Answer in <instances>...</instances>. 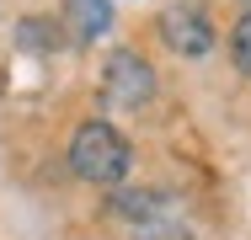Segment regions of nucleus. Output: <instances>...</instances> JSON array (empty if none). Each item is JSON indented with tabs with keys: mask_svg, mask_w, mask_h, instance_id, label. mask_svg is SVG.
Returning a JSON list of instances; mask_svg holds the SVG:
<instances>
[{
	"mask_svg": "<svg viewBox=\"0 0 251 240\" xmlns=\"http://www.w3.org/2000/svg\"><path fill=\"white\" fill-rule=\"evenodd\" d=\"M241 16H251V0H241Z\"/></svg>",
	"mask_w": 251,
	"mask_h": 240,
	"instance_id": "9",
	"label": "nucleus"
},
{
	"mask_svg": "<svg viewBox=\"0 0 251 240\" xmlns=\"http://www.w3.org/2000/svg\"><path fill=\"white\" fill-rule=\"evenodd\" d=\"M230 59H235V70L251 80V16H241V22L230 27Z\"/></svg>",
	"mask_w": 251,
	"mask_h": 240,
	"instance_id": "7",
	"label": "nucleus"
},
{
	"mask_svg": "<svg viewBox=\"0 0 251 240\" xmlns=\"http://www.w3.org/2000/svg\"><path fill=\"white\" fill-rule=\"evenodd\" d=\"M155 32H160V43L171 48V53H182V59H203L214 48V22H208V11H198V5H171L155 22Z\"/></svg>",
	"mask_w": 251,
	"mask_h": 240,
	"instance_id": "3",
	"label": "nucleus"
},
{
	"mask_svg": "<svg viewBox=\"0 0 251 240\" xmlns=\"http://www.w3.org/2000/svg\"><path fill=\"white\" fill-rule=\"evenodd\" d=\"M64 27L75 43H97L112 32V0H64Z\"/></svg>",
	"mask_w": 251,
	"mask_h": 240,
	"instance_id": "5",
	"label": "nucleus"
},
{
	"mask_svg": "<svg viewBox=\"0 0 251 240\" xmlns=\"http://www.w3.org/2000/svg\"><path fill=\"white\" fill-rule=\"evenodd\" d=\"M134 240H193V235H187L182 224L166 219V224H145V230H134Z\"/></svg>",
	"mask_w": 251,
	"mask_h": 240,
	"instance_id": "8",
	"label": "nucleus"
},
{
	"mask_svg": "<svg viewBox=\"0 0 251 240\" xmlns=\"http://www.w3.org/2000/svg\"><path fill=\"white\" fill-rule=\"evenodd\" d=\"M16 43H22V48H32V53H53L64 38L53 32V22H49V16H22V22H16Z\"/></svg>",
	"mask_w": 251,
	"mask_h": 240,
	"instance_id": "6",
	"label": "nucleus"
},
{
	"mask_svg": "<svg viewBox=\"0 0 251 240\" xmlns=\"http://www.w3.org/2000/svg\"><path fill=\"white\" fill-rule=\"evenodd\" d=\"M128 160H134V149L107 118H91V123H80L70 134V171L80 182H91V187H123Z\"/></svg>",
	"mask_w": 251,
	"mask_h": 240,
	"instance_id": "1",
	"label": "nucleus"
},
{
	"mask_svg": "<svg viewBox=\"0 0 251 240\" xmlns=\"http://www.w3.org/2000/svg\"><path fill=\"white\" fill-rule=\"evenodd\" d=\"M101 107L107 112H134V107H145L155 96V70H150V59L145 53H134V48H118L107 64H101Z\"/></svg>",
	"mask_w": 251,
	"mask_h": 240,
	"instance_id": "2",
	"label": "nucleus"
},
{
	"mask_svg": "<svg viewBox=\"0 0 251 240\" xmlns=\"http://www.w3.org/2000/svg\"><path fill=\"white\" fill-rule=\"evenodd\" d=\"M171 208H176V197L160 192V187H112V192H107V214L123 219V224H134V230H145V224H166Z\"/></svg>",
	"mask_w": 251,
	"mask_h": 240,
	"instance_id": "4",
	"label": "nucleus"
}]
</instances>
